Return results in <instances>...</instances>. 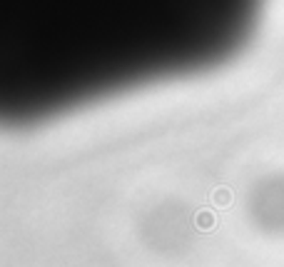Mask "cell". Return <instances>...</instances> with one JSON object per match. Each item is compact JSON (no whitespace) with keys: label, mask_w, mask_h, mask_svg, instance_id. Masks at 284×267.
Returning a JSON list of instances; mask_svg holds the SVG:
<instances>
[{"label":"cell","mask_w":284,"mask_h":267,"mask_svg":"<svg viewBox=\"0 0 284 267\" xmlns=\"http://www.w3.org/2000/svg\"><path fill=\"white\" fill-rule=\"evenodd\" d=\"M215 222L217 220H215V212L212 210H199L197 215H195V225H197L202 232H209L215 227Z\"/></svg>","instance_id":"cell-1"},{"label":"cell","mask_w":284,"mask_h":267,"mask_svg":"<svg viewBox=\"0 0 284 267\" xmlns=\"http://www.w3.org/2000/svg\"><path fill=\"white\" fill-rule=\"evenodd\" d=\"M212 203L220 210L229 208V205H232V190H229V187H217V190H212Z\"/></svg>","instance_id":"cell-2"}]
</instances>
